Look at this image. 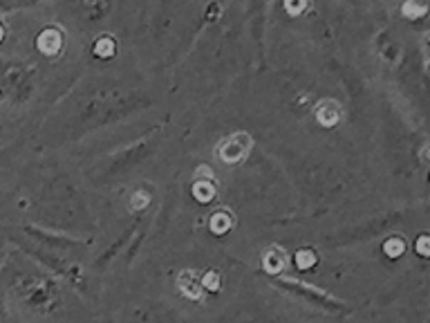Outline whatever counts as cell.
Returning a JSON list of instances; mask_svg holds the SVG:
<instances>
[{
	"label": "cell",
	"instance_id": "cell-16",
	"mask_svg": "<svg viewBox=\"0 0 430 323\" xmlns=\"http://www.w3.org/2000/svg\"><path fill=\"white\" fill-rule=\"evenodd\" d=\"M285 9H287L289 14H294V16H296V14H300V11H305V9H307V3H287V5H285Z\"/></svg>",
	"mask_w": 430,
	"mask_h": 323
},
{
	"label": "cell",
	"instance_id": "cell-2",
	"mask_svg": "<svg viewBox=\"0 0 430 323\" xmlns=\"http://www.w3.org/2000/svg\"><path fill=\"white\" fill-rule=\"evenodd\" d=\"M287 263H289V256L278 245H269L263 254V267L267 274H280L287 267Z\"/></svg>",
	"mask_w": 430,
	"mask_h": 323
},
{
	"label": "cell",
	"instance_id": "cell-1",
	"mask_svg": "<svg viewBox=\"0 0 430 323\" xmlns=\"http://www.w3.org/2000/svg\"><path fill=\"white\" fill-rule=\"evenodd\" d=\"M251 144H253V140L247 133H236L231 137H224L218 146V158L224 164H238L249 155Z\"/></svg>",
	"mask_w": 430,
	"mask_h": 323
},
{
	"label": "cell",
	"instance_id": "cell-3",
	"mask_svg": "<svg viewBox=\"0 0 430 323\" xmlns=\"http://www.w3.org/2000/svg\"><path fill=\"white\" fill-rule=\"evenodd\" d=\"M316 119L318 124H322L325 128H332L339 124L341 119V106L336 103L334 99H322L316 103Z\"/></svg>",
	"mask_w": 430,
	"mask_h": 323
},
{
	"label": "cell",
	"instance_id": "cell-14",
	"mask_svg": "<svg viewBox=\"0 0 430 323\" xmlns=\"http://www.w3.org/2000/svg\"><path fill=\"white\" fill-rule=\"evenodd\" d=\"M195 180H197V182H211V180H213L211 168H209V166H199L197 171H195Z\"/></svg>",
	"mask_w": 430,
	"mask_h": 323
},
{
	"label": "cell",
	"instance_id": "cell-15",
	"mask_svg": "<svg viewBox=\"0 0 430 323\" xmlns=\"http://www.w3.org/2000/svg\"><path fill=\"white\" fill-rule=\"evenodd\" d=\"M417 250H419L421 256H428V254H430V240H428V236H421V238L417 240Z\"/></svg>",
	"mask_w": 430,
	"mask_h": 323
},
{
	"label": "cell",
	"instance_id": "cell-4",
	"mask_svg": "<svg viewBox=\"0 0 430 323\" xmlns=\"http://www.w3.org/2000/svg\"><path fill=\"white\" fill-rule=\"evenodd\" d=\"M61 48H63V34H61L58 29H54V27L43 29L41 36H38V50L45 56H54V54L61 52Z\"/></svg>",
	"mask_w": 430,
	"mask_h": 323
},
{
	"label": "cell",
	"instance_id": "cell-9",
	"mask_svg": "<svg viewBox=\"0 0 430 323\" xmlns=\"http://www.w3.org/2000/svg\"><path fill=\"white\" fill-rule=\"evenodd\" d=\"M115 48H117V45H115V41L110 36H101L97 41V45H95V54L101 56V58H110L115 54Z\"/></svg>",
	"mask_w": 430,
	"mask_h": 323
},
{
	"label": "cell",
	"instance_id": "cell-12",
	"mask_svg": "<svg viewBox=\"0 0 430 323\" xmlns=\"http://www.w3.org/2000/svg\"><path fill=\"white\" fill-rule=\"evenodd\" d=\"M199 283H202V287H204V289H211V292H215V289L220 287V276L215 274V272H206V274H204V279L199 281Z\"/></svg>",
	"mask_w": 430,
	"mask_h": 323
},
{
	"label": "cell",
	"instance_id": "cell-13",
	"mask_svg": "<svg viewBox=\"0 0 430 323\" xmlns=\"http://www.w3.org/2000/svg\"><path fill=\"white\" fill-rule=\"evenodd\" d=\"M148 202H150V195L146 193V191H137L135 195H132V200H130V205H132V209H144V207H148Z\"/></svg>",
	"mask_w": 430,
	"mask_h": 323
},
{
	"label": "cell",
	"instance_id": "cell-6",
	"mask_svg": "<svg viewBox=\"0 0 430 323\" xmlns=\"http://www.w3.org/2000/svg\"><path fill=\"white\" fill-rule=\"evenodd\" d=\"M231 227H234V218H231V215H229L226 211H218V213L211 215V232H213V234L222 236V234H226Z\"/></svg>",
	"mask_w": 430,
	"mask_h": 323
},
{
	"label": "cell",
	"instance_id": "cell-8",
	"mask_svg": "<svg viewBox=\"0 0 430 323\" xmlns=\"http://www.w3.org/2000/svg\"><path fill=\"white\" fill-rule=\"evenodd\" d=\"M383 252H386L390 258H399L404 252H406V242H404V238H399V236H394V238H388L386 242H383Z\"/></svg>",
	"mask_w": 430,
	"mask_h": 323
},
{
	"label": "cell",
	"instance_id": "cell-5",
	"mask_svg": "<svg viewBox=\"0 0 430 323\" xmlns=\"http://www.w3.org/2000/svg\"><path fill=\"white\" fill-rule=\"evenodd\" d=\"M177 287L187 294L189 299H199L202 297V283H199L197 274L193 270H184L177 279Z\"/></svg>",
	"mask_w": 430,
	"mask_h": 323
},
{
	"label": "cell",
	"instance_id": "cell-17",
	"mask_svg": "<svg viewBox=\"0 0 430 323\" xmlns=\"http://www.w3.org/2000/svg\"><path fill=\"white\" fill-rule=\"evenodd\" d=\"M0 39H3V25H0Z\"/></svg>",
	"mask_w": 430,
	"mask_h": 323
},
{
	"label": "cell",
	"instance_id": "cell-11",
	"mask_svg": "<svg viewBox=\"0 0 430 323\" xmlns=\"http://www.w3.org/2000/svg\"><path fill=\"white\" fill-rule=\"evenodd\" d=\"M402 11L406 14L408 19H419V16H424V14H426V5L424 3H406L402 7Z\"/></svg>",
	"mask_w": 430,
	"mask_h": 323
},
{
	"label": "cell",
	"instance_id": "cell-10",
	"mask_svg": "<svg viewBox=\"0 0 430 323\" xmlns=\"http://www.w3.org/2000/svg\"><path fill=\"white\" fill-rule=\"evenodd\" d=\"M314 263H316V254H314L312 250H300V252L296 254V265H298L300 270H310Z\"/></svg>",
	"mask_w": 430,
	"mask_h": 323
},
{
	"label": "cell",
	"instance_id": "cell-7",
	"mask_svg": "<svg viewBox=\"0 0 430 323\" xmlns=\"http://www.w3.org/2000/svg\"><path fill=\"white\" fill-rule=\"evenodd\" d=\"M193 195L199 200V202H209V200H213L215 198L213 182H195L193 184Z\"/></svg>",
	"mask_w": 430,
	"mask_h": 323
}]
</instances>
